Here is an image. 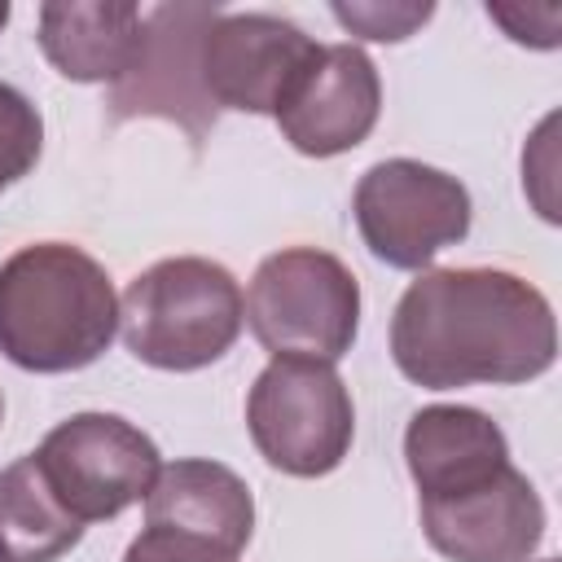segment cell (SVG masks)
I'll list each match as a JSON object with an SVG mask.
<instances>
[{
    "mask_svg": "<svg viewBox=\"0 0 562 562\" xmlns=\"http://www.w3.org/2000/svg\"><path fill=\"white\" fill-rule=\"evenodd\" d=\"M391 360L426 391L518 386L553 369L558 316L509 268H426L391 312Z\"/></svg>",
    "mask_w": 562,
    "mask_h": 562,
    "instance_id": "obj_1",
    "label": "cell"
},
{
    "mask_svg": "<svg viewBox=\"0 0 562 562\" xmlns=\"http://www.w3.org/2000/svg\"><path fill=\"white\" fill-rule=\"evenodd\" d=\"M119 294L70 241H31L0 263V356L26 373H75L110 351Z\"/></svg>",
    "mask_w": 562,
    "mask_h": 562,
    "instance_id": "obj_2",
    "label": "cell"
},
{
    "mask_svg": "<svg viewBox=\"0 0 562 562\" xmlns=\"http://www.w3.org/2000/svg\"><path fill=\"white\" fill-rule=\"evenodd\" d=\"M237 277L202 255L158 259L136 272L119 299V329L127 351L167 373H193L224 360L241 334Z\"/></svg>",
    "mask_w": 562,
    "mask_h": 562,
    "instance_id": "obj_3",
    "label": "cell"
},
{
    "mask_svg": "<svg viewBox=\"0 0 562 562\" xmlns=\"http://www.w3.org/2000/svg\"><path fill=\"white\" fill-rule=\"evenodd\" d=\"M241 312L272 360L334 364L360 334V281L321 246H285L255 268Z\"/></svg>",
    "mask_w": 562,
    "mask_h": 562,
    "instance_id": "obj_4",
    "label": "cell"
},
{
    "mask_svg": "<svg viewBox=\"0 0 562 562\" xmlns=\"http://www.w3.org/2000/svg\"><path fill=\"white\" fill-rule=\"evenodd\" d=\"M246 430L259 457L290 479L334 474L356 439V408L334 364L268 360L246 395Z\"/></svg>",
    "mask_w": 562,
    "mask_h": 562,
    "instance_id": "obj_5",
    "label": "cell"
},
{
    "mask_svg": "<svg viewBox=\"0 0 562 562\" xmlns=\"http://www.w3.org/2000/svg\"><path fill=\"white\" fill-rule=\"evenodd\" d=\"M351 211L369 255L404 272H426L439 250L465 241L474 220L470 189L417 158L373 162L356 180Z\"/></svg>",
    "mask_w": 562,
    "mask_h": 562,
    "instance_id": "obj_6",
    "label": "cell"
},
{
    "mask_svg": "<svg viewBox=\"0 0 562 562\" xmlns=\"http://www.w3.org/2000/svg\"><path fill=\"white\" fill-rule=\"evenodd\" d=\"M35 461L83 527L119 518L127 505L145 501L162 470L158 443L119 413H75L57 422L35 448Z\"/></svg>",
    "mask_w": 562,
    "mask_h": 562,
    "instance_id": "obj_7",
    "label": "cell"
},
{
    "mask_svg": "<svg viewBox=\"0 0 562 562\" xmlns=\"http://www.w3.org/2000/svg\"><path fill=\"white\" fill-rule=\"evenodd\" d=\"M321 44L277 13H215L198 44V75L211 105L277 114L316 61Z\"/></svg>",
    "mask_w": 562,
    "mask_h": 562,
    "instance_id": "obj_8",
    "label": "cell"
},
{
    "mask_svg": "<svg viewBox=\"0 0 562 562\" xmlns=\"http://www.w3.org/2000/svg\"><path fill=\"white\" fill-rule=\"evenodd\" d=\"M215 13V4H158L145 13L140 53L132 70L110 88V105L119 119L158 114L189 127L193 140L215 123V105L206 101L198 75V44Z\"/></svg>",
    "mask_w": 562,
    "mask_h": 562,
    "instance_id": "obj_9",
    "label": "cell"
},
{
    "mask_svg": "<svg viewBox=\"0 0 562 562\" xmlns=\"http://www.w3.org/2000/svg\"><path fill=\"white\" fill-rule=\"evenodd\" d=\"M382 75L360 44H321L307 75L272 114L290 149L307 158H338L378 127Z\"/></svg>",
    "mask_w": 562,
    "mask_h": 562,
    "instance_id": "obj_10",
    "label": "cell"
},
{
    "mask_svg": "<svg viewBox=\"0 0 562 562\" xmlns=\"http://www.w3.org/2000/svg\"><path fill=\"white\" fill-rule=\"evenodd\" d=\"M417 505L430 549L452 562H527L544 540V501L518 465L465 496Z\"/></svg>",
    "mask_w": 562,
    "mask_h": 562,
    "instance_id": "obj_11",
    "label": "cell"
},
{
    "mask_svg": "<svg viewBox=\"0 0 562 562\" xmlns=\"http://www.w3.org/2000/svg\"><path fill=\"white\" fill-rule=\"evenodd\" d=\"M404 465L417 487V501H452L492 483L514 461L505 430L483 408L426 404L408 417Z\"/></svg>",
    "mask_w": 562,
    "mask_h": 562,
    "instance_id": "obj_12",
    "label": "cell"
},
{
    "mask_svg": "<svg viewBox=\"0 0 562 562\" xmlns=\"http://www.w3.org/2000/svg\"><path fill=\"white\" fill-rule=\"evenodd\" d=\"M145 527H162L237 558L255 536V496L237 470L184 457L158 470L145 496Z\"/></svg>",
    "mask_w": 562,
    "mask_h": 562,
    "instance_id": "obj_13",
    "label": "cell"
},
{
    "mask_svg": "<svg viewBox=\"0 0 562 562\" xmlns=\"http://www.w3.org/2000/svg\"><path fill=\"white\" fill-rule=\"evenodd\" d=\"M35 22V40L61 79L110 88L132 70L145 31V13L132 0H48Z\"/></svg>",
    "mask_w": 562,
    "mask_h": 562,
    "instance_id": "obj_14",
    "label": "cell"
},
{
    "mask_svg": "<svg viewBox=\"0 0 562 562\" xmlns=\"http://www.w3.org/2000/svg\"><path fill=\"white\" fill-rule=\"evenodd\" d=\"M83 540V522L48 487L35 452L0 470V544L9 562H57Z\"/></svg>",
    "mask_w": 562,
    "mask_h": 562,
    "instance_id": "obj_15",
    "label": "cell"
},
{
    "mask_svg": "<svg viewBox=\"0 0 562 562\" xmlns=\"http://www.w3.org/2000/svg\"><path fill=\"white\" fill-rule=\"evenodd\" d=\"M44 149V119L26 92L0 79V193L22 180Z\"/></svg>",
    "mask_w": 562,
    "mask_h": 562,
    "instance_id": "obj_16",
    "label": "cell"
},
{
    "mask_svg": "<svg viewBox=\"0 0 562 562\" xmlns=\"http://www.w3.org/2000/svg\"><path fill=\"white\" fill-rule=\"evenodd\" d=\"M351 35H360V40H378V44H400V40H408L417 26H426L430 22V13H435V4L430 0H364V4H334L329 9Z\"/></svg>",
    "mask_w": 562,
    "mask_h": 562,
    "instance_id": "obj_17",
    "label": "cell"
},
{
    "mask_svg": "<svg viewBox=\"0 0 562 562\" xmlns=\"http://www.w3.org/2000/svg\"><path fill=\"white\" fill-rule=\"evenodd\" d=\"M123 562H237V558H228V553H220V549H211V544H202V540L162 531V527H145V531L127 544Z\"/></svg>",
    "mask_w": 562,
    "mask_h": 562,
    "instance_id": "obj_18",
    "label": "cell"
},
{
    "mask_svg": "<svg viewBox=\"0 0 562 562\" xmlns=\"http://www.w3.org/2000/svg\"><path fill=\"white\" fill-rule=\"evenodd\" d=\"M487 18H492V22H501V26H505V35H509L514 44H531V48H558L553 40H544V35L536 31V22H540V26H558V22H562V13H558L553 4H544V9H522V4H487Z\"/></svg>",
    "mask_w": 562,
    "mask_h": 562,
    "instance_id": "obj_19",
    "label": "cell"
},
{
    "mask_svg": "<svg viewBox=\"0 0 562 562\" xmlns=\"http://www.w3.org/2000/svg\"><path fill=\"white\" fill-rule=\"evenodd\" d=\"M4 22H9V0H0V31H4Z\"/></svg>",
    "mask_w": 562,
    "mask_h": 562,
    "instance_id": "obj_20",
    "label": "cell"
},
{
    "mask_svg": "<svg viewBox=\"0 0 562 562\" xmlns=\"http://www.w3.org/2000/svg\"><path fill=\"white\" fill-rule=\"evenodd\" d=\"M0 422H4V395H0Z\"/></svg>",
    "mask_w": 562,
    "mask_h": 562,
    "instance_id": "obj_21",
    "label": "cell"
},
{
    "mask_svg": "<svg viewBox=\"0 0 562 562\" xmlns=\"http://www.w3.org/2000/svg\"><path fill=\"white\" fill-rule=\"evenodd\" d=\"M0 562H9V558H4V544H0Z\"/></svg>",
    "mask_w": 562,
    "mask_h": 562,
    "instance_id": "obj_22",
    "label": "cell"
},
{
    "mask_svg": "<svg viewBox=\"0 0 562 562\" xmlns=\"http://www.w3.org/2000/svg\"><path fill=\"white\" fill-rule=\"evenodd\" d=\"M544 562H553V558H544Z\"/></svg>",
    "mask_w": 562,
    "mask_h": 562,
    "instance_id": "obj_23",
    "label": "cell"
}]
</instances>
